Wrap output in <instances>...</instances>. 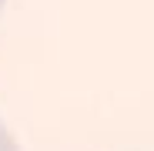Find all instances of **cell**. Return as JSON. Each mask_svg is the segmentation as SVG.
<instances>
[{
  "label": "cell",
  "instance_id": "6da1fadb",
  "mask_svg": "<svg viewBox=\"0 0 154 151\" xmlns=\"http://www.w3.org/2000/svg\"><path fill=\"white\" fill-rule=\"evenodd\" d=\"M0 151H17V141L10 138V131L0 124Z\"/></svg>",
  "mask_w": 154,
  "mask_h": 151
},
{
  "label": "cell",
  "instance_id": "7a4b0ae2",
  "mask_svg": "<svg viewBox=\"0 0 154 151\" xmlns=\"http://www.w3.org/2000/svg\"><path fill=\"white\" fill-rule=\"evenodd\" d=\"M0 7H4V0H0Z\"/></svg>",
  "mask_w": 154,
  "mask_h": 151
}]
</instances>
